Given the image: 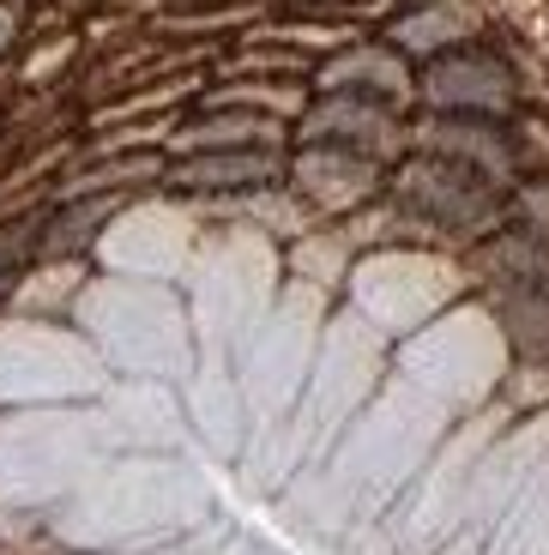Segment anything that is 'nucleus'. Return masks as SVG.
Segmentation results:
<instances>
[{
  "instance_id": "1",
  "label": "nucleus",
  "mask_w": 549,
  "mask_h": 555,
  "mask_svg": "<svg viewBox=\"0 0 549 555\" xmlns=\"http://www.w3.org/2000/svg\"><path fill=\"white\" fill-rule=\"evenodd\" d=\"M266 176H272V164H266V157H247V152H235V157H193V164L169 169L176 188H254V181H266Z\"/></svg>"
}]
</instances>
